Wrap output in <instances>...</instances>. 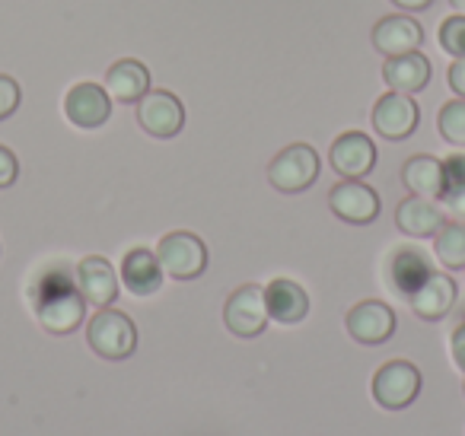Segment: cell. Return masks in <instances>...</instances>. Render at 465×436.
<instances>
[{
    "label": "cell",
    "instance_id": "6da1fadb",
    "mask_svg": "<svg viewBox=\"0 0 465 436\" xmlns=\"http://www.w3.org/2000/svg\"><path fill=\"white\" fill-rule=\"evenodd\" d=\"M33 306L35 319L48 334H74L86 319V300L80 293L77 281L64 274V271H48L39 277L33 287Z\"/></svg>",
    "mask_w": 465,
    "mask_h": 436
},
{
    "label": "cell",
    "instance_id": "7a4b0ae2",
    "mask_svg": "<svg viewBox=\"0 0 465 436\" xmlns=\"http://www.w3.org/2000/svg\"><path fill=\"white\" fill-rule=\"evenodd\" d=\"M86 344L93 347V353L103 360H128L137 351V325L118 309L105 306L86 325Z\"/></svg>",
    "mask_w": 465,
    "mask_h": 436
},
{
    "label": "cell",
    "instance_id": "3957f363",
    "mask_svg": "<svg viewBox=\"0 0 465 436\" xmlns=\"http://www.w3.org/2000/svg\"><path fill=\"white\" fill-rule=\"evenodd\" d=\"M319 169H322V163L310 144H291L268 163V182L281 194H300L316 185Z\"/></svg>",
    "mask_w": 465,
    "mask_h": 436
},
{
    "label": "cell",
    "instance_id": "277c9868",
    "mask_svg": "<svg viewBox=\"0 0 465 436\" xmlns=\"http://www.w3.org/2000/svg\"><path fill=\"white\" fill-rule=\"evenodd\" d=\"M268 322H272V315H268L265 287H259V283H242V287H236L226 296L223 325L230 334H236V338H242V341H252V338H259V334H265Z\"/></svg>",
    "mask_w": 465,
    "mask_h": 436
},
{
    "label": "cell",
    "instance_id": "5b68a950",
    "mask_svg": "<svg viewBox=\"0 0 465 436\" xmlns=\"http://www.w3.org/2000/svg\"><path fill=\"white\" fill-rule=\"evenodd\" d=\"M156 258L163 264V274H169L173 281H198L207 271V262H211L201 236L188 230L166 233L156 245Z\"/></svg>",
    "mask_w": 465,
    "mask_h": 436
},
{
    "label": "cell",
    "instance_id": "8992f818",
    "mask_svg": "<svg viewBox=\"0 0 465 436\" xmlns=\"http://www.w3.org/2000/svg\"><path fill=\"white\" fill-rule=\"evenodd\" d=\"M420 370L408 360H389L373 376V401L386 411H405L420 395Z\"/></svg>",
    "mask_w": 465,
    "mask_h": 436
},
{
    "label": "cell",
    "instance_id": "52a82bcc",
    "mask_svg": "<svg viewBox=\"0 0 465 436\" xmlns=\"http://www.w3.org/2000/svg\"><path fill=\"white\" fill-rule=\"evenodd\" d=\"M137 124L156 141H169V137L182 134V128H185V105L179 103L175 93L150 90L137 103Z\"/></svg>",
    "mask_w": 465,
    "mask_h": 436
},
{
    "label": "cell",
    "instance_id": "ba28073f",
    "mask_svg": "<svg viewBox=\"0 0 465 436\" xmlns=\"http://www.w3.org/2000/svg\"><path fill=\"white\" fill-rule=\"evenodd\" d=\"M329 207L338 220H344V223H351V226H370L382 211L380 194H376L363 179L338 182V185L329 192Z\"/></svg>",
    "mask_w": 465,
    "mask_h": 436
},
{
    "label": "cell",
    "instance_id": "9c48e42d",
    "mask_svg": "<svg viewBox=\"0 0 465 436\" xmlns=\"http://www.w3.org/2000/svg\"><path fill=\"white\" fill-rule=\"evenodd\" d=\"M344 325H348V334L357 341V344L380 347V344H386V341L395 334V325H399V319H395V309L389 306V302L363 300V302H357V306H351Z\"/></svg>",
    "mask_w": 465,
    "mask_h": 436
},
{
    "label": "cell",
    "instance_id": "30bf717a",
    "mask_svg": "<svg viewBox=\"0 0 465 436\" xmlns=\"http://www.w3.org/2000/svg\"><path fill=\"white\" fill-rule=\"evenodd\" d=\"M370 122H373L376 134L386 137V141H405V137H411L414 131H418L420 109H418V103H414L411 96L389 90L386 96L376 99Z\"/></svg>",
    "mask_w": 465,
    "mask_h": 436
},
{
    "label": "cell",
    "instance_id": "8fae6325",
    "mask_svg": "<svg viewBox=\"0 0 465 436\" xmlns=\"http://www.w3.org/2000/svg\"><path fill=\"white\" fill-rule=\"evenodd\" d=\"M329 163L341 179H367L376 166V144L363 131H344L331 144Z\"/></svg>",
    "mask_w": 465,
    "mask_h": 436
},
{
    "label": "cell",
    "instance_id": "7c38bea8",
    "mask_svg": "<svg viewBox=\"0 0 465 436\" xmlns=\"http://www.w3.org/2000/svg\"><path fill=\"white\" fill-rule=\"evenodd\" d=\"M64 115L74 128L96 131L109 122L112 96L99 84H74L64 96Z\"/></svg>",
    "mask_w": 465,
    "mask_h": 436
},
{
    "label": "cell",
    "instance_id": "4fadbf2b",
    "mask_svg": "<svg viewBox=\"0 0 465 436\" xmlns=\"http://www.w3.org/2000/svg\"><path fill=\"white\" fill-rule=\"evenodd\" d=\"M424 42V29L418 20L405 14H389L373 26V48L382 58H399V54L418 52V45Z\"/></svg>",
    "mask_w": 465,
    "mask_h": 436
},
{
    "label": "cell",
    "instance_id": "5bb4252c",
    "mask_svg": "<svg viewBox=\"0 0 465 436\" xmlns=\"http://www.w3.org/2000/svg\"><path fill=\"white\" fill-rule=\"evenodd\" d=\"M74 281H77L84 300L93 302V306L105 309L118 300V274L103 255L80 258L77 271H74Z\"/></svg>",
    "mask_w": 465,
    "mask_h": 436
},
{
    "label": "cell",
    "instance_id": "9a60e30c",
    "mask_svg": "<svg viewBox=\"0 0 465 436\" xmlns=\"http://www.w3.org/2000/svg\"><path fill=\"white\" fill-rule=\"evenodd\" d=\"M456 293H459L456 281H452L450 274H437V271H433V274L408 296V306H411V312L418 315V319L440 322L456 306Z\"/></svg>",
    "mask_w": 465,
    "mask_h": 436
},
{
    "label": "cell",
    "instance_id": "2e32d148",
    "mask_svg": "<svg viewBox=\"0 0 465 436\" xmlns=\"http://www.w3.org/2000/svg\"><path fill=\"white\" fill-rule=\"evenodd\" d=\"M446 223V213L440 204H433L430 198H405L395 207V226L411 239H433L440 233V226Z\"/></svg>",
    "mask_w": 465,
    "mask_h": 436
},
{
    "label": "cell",
    "instance_id": "e0dca14e",
    "mask_svg": "<svg viewBox=\"0 0 465 436\" xmlns=\"http://www.w3.org/2000/svg\"><path fill=\"white\" fill-rule=\"evenodd\" d=\"M105 93L122 105H137L150 93V71L134 58H122L105 71Z\"/></svg>",
    "mask_w": 465,
    "mask_h": 436
},
{
    "label": "cell",
    "instance_id": "ac0fdd59",
    "mask_svg": "<svg viewBox=\"0 0 465 436\" xmlns=\"http://www.w3.org/2000/svg\"><path fill=\"white\" fill-rule=\"evenodd\" d=\"M265 302L268 315L274 322H281V325H300L310 315V293L297 281H287V277H278V281L268 283Z\"/></svg>",
    "mask_w": 465,
    "mask_h": 436
},
{
    "label": "cell",
    "instance_id": "d6986e66",
    "mask_svg": "<svg viewBox=\"0 0 465 436\" xmlns=\"http://www.w3.org/2000/svg\"><path fill=\"white\" fill-rule=\"evenodd\" d=\"M382 80H386V86L392 93L414 96V93H420L427 84H430V61H427L420 52H408V54H399V58H386Z\"/></svg>",
    "mask_w": 465,
    "mask_h": 436
},
{
    "label": "cell",
    "instance_id": "ffe728a7",
    "mask_svg": "<svg viewBox=\"0 0 465 436\" xmlns=\"http://www.w3.org/2000/svg\"><path fill=\"white\" fill-rule=\"evenodd\" d=\"M401 182L411 194L418 198H443L446 192V169H443V160L437 156H427V154H418L411 160H405L401 166Z\"/></svg>",
    "mask_w": 465,
    "mask_h": 436
},
{
    "label": "cell",
    "instance_id": "44dd1931",
    "mask_svg": "<svg viewBox=\"0 0 465 436\" xmlns=\"http://www.w3.org/2000/svg\"><path fill=\"white\" fill-rule=\"evenodd\" d=\"M122 283L134 296H153L163 287V264L150 249H131L122 262Z\"/></svg>",
    "mask_w": 465,
    "mask_h": 436
},
{
    "label": "cell",
    "instance_id": "7402d4cb",
    "mask_svg": "<svg viewBox=\"0 0 465 436\" xmlns=\"http://www.w3.org/2000/svg\"><path fill=\"white\" fill-rule=\"evenodd\" d=\"M430 274H433L430 258H427L420 249H399V252H392V258H389V281H392L395 293H401L405 300Z\"/></svg>",
    "mask_w": 465,
    "mask_h": 436
},
{
    "label": "cell",
    "instance_id": "603a6c76",
    "mask_svg": "<svg viewBox=\"0 0 465 436\" xmlns=\"http://www.w3.org/2000/svg\"><path fill=\"white\" fill-rule=\"evenodd\" d=\"M433 252H437V262L443 268L465 271V223L446 220L437 236H433Z\"/></svg>",
    "mask_w": 465,
    "mask_h": 436
},
{
    "label": "cell",
    "instance_id": "cb8c5ba5",
    "mask_svg": "<svg viewBox=\"0 0 465 436\" xmlns=\"http://www.w3.org/2000/svg\"><path fill=\"white\" fill-rule=\"evenodd\" d=\"M440 137L452 147H465V99H450L437 118Z\"/></svg>",
    "mask_w": 465,
    "mask_h": 436
},
{
    "label": "cell",
    "instance_id": "d4e9b609",
    "mask_svg": "<svg viewBox=\"0 0 465 436\" xmlns=\"http://www.w3.org/2000/svg\"><path fill=\"white\" fill-rule=\"evenodd\" d=\"M440 48L452 58H465V14H452L440 23Z\"/></svg>",
    "mask_w": 465,
    "mask_h": 436
},
{
    "label": "cell",
    "instance_id": "484cf974",
    "mask_svg": "<svg viewBox=\"0 0 465 436\" xmlns=\"http://www.w3.org/2000/svg\"><path fill=\"white\" fill-rule=\"evenodd\" d=\"M20 103H23L20 84L14 77H7V74H0V122H7L20 109Z\"/></svg>",
    "mask_w": 465,
    "mask_h": 436
},
{
    "label": "cell",
    "instance_id": "4316f807",
    "mask_svg": "<svg viewBox=\"0 0 465 436\" xmlns=\"http://www.w3.org/2000/svg\"><path fill=\"white\" fill-rule=\"evenodd\" d=\"M443 213L446 220H456V223H465V182L462 185H446L443 192Z\"/></svg>",
    "mask_w": 465,
    "mask_h": 436
},
{
    "label": "cell",
    "instance_id": "83f0119b",
    "mask_svg": "<svg viewBox=\"0 0 465 436\" xmlns=\"http://www.w3.org/2000/svg\"><path fill=\"white\" fill-rule=\"evenodd\" d=\"M16 179H20V160H16L14 150L0 144V192L16 185Z\"/></svg>",
    "mask_w": 465,
    "mask_h": 436
},
{
    "label": "cell",
    "instance_id": "f1b7e54d",
    "mask_svg": "<svg viewBox=\"0 0 465 436\" xmlns=\"http://www.w3.org/2000/svg\"><path fill=\"white\" fill-rule=\"evenodd\" d=\"M446 169V185H462L465 182V154H452L450 160H443Z\"/></svg>",
    "mask_w": 465,
    "mask_h": 436
},
{
    "label": "cell",
    "instance_id": "f546056e",
    "mask_svg": "<svg viewBox=\"0 0 465 436\" xmlns=\"http://www.w3.org/2000/svg\"><path fill=\"white\" fill-rule=\"evenodd\" d=\"M446 80H450V90L456 93L459 99H465V58H452Z\"/></svg>",
    "mask_w": 465,
    "mask_h": 436
},
{
    "label": "cell",
    "instance_id": "4dcf8cb0",
    "mask_svg": "<svg viewBox=\"0 0 465 436\" xmlns=\"http://www.w3.org/2000/svg\"><path fill=\"white\" fill-rule=\"evenodd\" d=\"M450 353H452V363L459 366V370L465 372V322L452 332L450 338Z\"/></svg>",
    "mask_w": 465,
    "mask_h": 436
},
{
    "label": "cell",
    "instance_id": "1f68e13d",
    "mask_svg": "<svg viewBox=\"0 0 465 436\" xmlns=\"http://www.w3.org/2000/svg\"><path fill=\"white\" fill-rule=\"evenodd\" d=\"M392 4L405 14H420V10L433 7V0H392Z\"/></svg>",
    "mask_w": 465,
    "mask_h": 436
},
{
    "label": "cell",
    "instance_id": "d6a6232c",
    "mask_svg": "<svg viewBox=\"0 0 465 436\" xmlns=\"http://www.w3.org/2000/svg\"><path fill=\"white\" fill-rule=\"evenodd\" d=\"M452 4V10H456V14H465V0H450Z\"/></svg>",
    "mask_w": 465,
    "mask_h": 436
}]
</instances>
